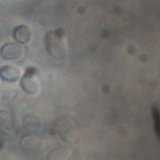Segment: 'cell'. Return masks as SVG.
<instances>
[{"instance_id": "8992f818", "label": "cell", "mask_w": 160, "mask_h": 160, "mask_svg": "<svg viewBox=\"0 0 160 160\" xmlns=\"http://www.w3.org/2000/svg\"><path fill=\"white\" fill-rule=\"evenodd\" d=\"M11 118L10 114L5 110H0V132L7 135L11 128Z\"/></svg>"}, {"instance_id": "7a4b0ae2", "label": "cell", "mask_w": 160, "mask_h": 160, "mask_svg": "<svg viewBox=\"0 0 160 160\" xmlns=\"http://www.w3.org/2000/svg\"><path fill=\"white\" fill-rule=\"evenodd\" d=\"M22 54V48L19 44L8 42L0 49V56L3 59L15 60L19 59Z\"/></svg>"}, {"instance_id": "6da1fadb", "label": "cell", "mask_w": 160, "mask_h": 160, "mask_svg": "<svg viewBox=\"0 0 160 160\" xmlns=\"http://www.w3.org/2000/svg\"><path fill=\"white\" fill-rule=\"evenodd\" d=\"M45 44L48 52L55 58H60L64 55L65 46L62 37L56 32H49L45 37Z\"/></svg>"}, {"instance_id": "3957f363", "label": "cell", "mask_w": 160, "mask_h": 160, "mask_svg": "<svg viewBox=\"0 0 160 160\" xmlns=\"http://www.w3.org/2000/svg\"><path fill=\"white\" fill-rule=\"evenodd\" d=\"M21 76L20 71L12 65H5L0 68V78L8 82H14L19 79Z\"/></svg>"}, {"instance_id": "5b68a950", "label": "cell", "mask_w": 160, "mask_h": 160, "mask_svg": "<svg viewBox=\"0 0 160 160\" xmlns=\"http://www.w3.org/2000/svg\"><path fill=\"white\" fill-rule=\"evenodd\" d=\"M21 85L22 89L28 94H34L38 90V83L32 74L27 72L21 79Z\"/></svg>"}, {"instance_id": "277c9868", "label": "cell", "mask_w": 160, "mask_h": 160, "mask_svg": "<svg viewBox=\"0 0 160 160\" xmlns=\"http://www.w3.org/2000/svg\"><path fill=\"white\" fill-rule=\"evenodd\" d=\"M13 37L18 43L24 44L30 41L31 32L27 26L20 25L16 27L13 31Z\"/></svg>"}]
</instances>
